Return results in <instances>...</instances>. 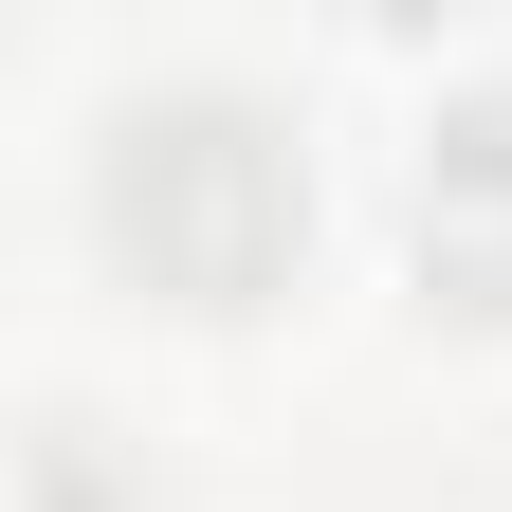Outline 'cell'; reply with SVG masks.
I'll use <instances>...</instances> for the list:
<instances>
[{"label":"cell","mask_w":512,"mask_h":512,"mask_svg":"<svg viewBox=\"0 0 512 512\" xmlns=\"http://www.w3.org/2000/svg\"><path fill=\"white\" fill-rule=\"evenodd\" d=\"M421 293L512 311V92L439 110V147H421Z\"/></svg>","instance_id":"obj_2"},{"label":"cell","mask_w":512,"mask_h":512,"mask_svg":"<svg viewBox=\"0 0 512 512\" xmlns=\"http://www.w3.org/2000/svg\"><path fill=\"white\" fill-rule=\"evenodd\" d=\"M110 238H128L147 293L256 311V293L293 275V238H311V183H293V147H275L238 92H183V110H147V128L110 147Z\"/></svg>","instance_id":"obj_1"}]
</instances>
